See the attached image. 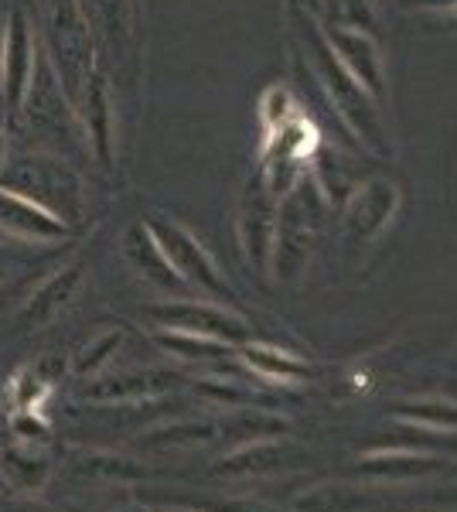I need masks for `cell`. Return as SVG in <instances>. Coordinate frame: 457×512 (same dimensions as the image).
Here are the masks:
<instances>
[{
	"label": "cell",
	"instance_id": "cell-1",
	"mask_svg": "<svg viewBox=\"0 0 457 512\" xmlns=\"http://www.w3.org/2000/svg\"><path fill=\"white\" fill-rule=\"evenodd\" d=\"M0 185L38 202L41 209L65 219L69 226H76L82 212H86V188H82L79 171L62 158L24 154L18 161H7L0 168Z\"/></svg>",
	"mask_w": 457,
	"mask_h": 512
},
{
	"label": "cell",
	"instance_id": "cell-2",
	"mask_svg": "<svg viewBox=\"0 0 457 512\" xmlns=\"http://www.w3.org/2000/svg\"><path fill=\"white\" fill-rule=\"evenodd\" d=\"M147 229H151L157 246H161L164 256L171 260V267L178 270V277L185 280L188 287H198V291L215 297V301H232V291L226 287V280H222L209 250H205L185 226H178V222H171V219H151Z\"/></svg>",
	"mask_w": 457,
	"mask_h": 512
},
{
	"label": "cell",
	"instance_id": "cell-3",
	"mask_svg": "<svg viewBox=\"0 0 457 512\" xmlns=\"http://www.w3.org/2000/svg\"><path fill=\"white\" fill-rule=\"evenodd\" d=\"M304 35H307V41H311V52H314V62H318V72H321L324 86H328V93L338 99L342 113H345L348 120H352V127L359 130V134L369 140L372 147L386 151V147H382V127H379L376 110H372V103L365 99V93L359 89V82L352 79V72H348L345 65L338 62L335 55H331L328 41L318 35V28H311V24H307Z\"/></svg>",
	"mask_w": 457,
	"mask_h": 512
},
{
	"label": "cell",
	"instance_id": "cell-4",
	"mask_svg": "<svg viewBox=\"0 0 457 512\" xmlns=\"http://www.w3.org/2000/svg\"><path fill=\"white\" fill-rule=\"evenodd\" d=\"M38 41L31 31L28 14L14 7L7 14V28H4V55H0V96H4L7 110L21 113L24 99L31 93V82L38 72Z\"/></svg>",
	"mask_w": 457,
	"mask_h": 512
},
{
	"label": "cell",
	"instance_id": "cell-5",
	"mask_svg": "<svg viewBox=\"0 0 457 512\" xmlns=\"http://www.w3.org/2000/svg\"><path fill=\"white\" fill-rule=\"evenodd\" d=\"M144 318H151L164 332L202 335V338H215V342H222V345H236L249 335L243 318H236L226 308H215V304H202V301L154 304V308L144 311Z\"/></svg>",
	"mask_w": 457,
	"mask_h": 512
},
{
	"label": "cell",
	"instance_id": "cell-6",
	"mask_svg": "<svg viewBox=\"0 0 457 512\" xmlns=\"http://www.w3.org/2000/svg\"><path fill=\"white\" fill-rule=\"evenodd\" d=\"M0 233L21 239V243L35 246H52L72 236V226L65 219L52 216L48 209H41L38 202L24 198L11 188L0 185Z\"/></svg>",
	"mask_w": 457,
	"mask_h": 512
},
{
	"label": "cell",
	"instance_id": "cell-7",
	"mask_svg": "<svg viewBox=\"0 0 457 512\" xmlns=\"http://www.w3.org/2000/svg\"><path fill=\"white\" fill-rule=\"evenodd\" d=\"M76 117L86 127V140L89 151L96 154V161L103 168H113L116 158V117H113V99H110V86H106L103 72L93 69V76L86 79V89L76 99Z\"/></svg>",
	"mask_w": 457,
	"mask_h": 512
},
{
	"label": "cell",
	"instance_id": "cell-8",
	"mask_svg": "<svg viewBox=\"0 0 457 512\" xmlns=\"http://www.w3.org/2000/svg\"><path fill=\"white\" fill-rule=\"evenodd\" d=\"M277 195L270 192L267 175H256V181L249 185L246 202H243V219H239V233H243L246 253L256 267H267L270 260V246H273V229H277Z\"/></svg>",
	"mask_w": 457,
	"mask_h": 512
},
{
	"label": "cell",
	"instance_id": "cell-9",
	"mask_svg": "<svg viewBox=\"0 0 457 512\" xmlns=\"http://www.w3.org/2000/svg\"><path fill=\"white\" fill-rule=\"evenodd\" d=\"M82 284V263H69V267H58L52 277L41 280L35 287V294L24 301L18 325L21 328H45L69 308V301L76 297Z\"/></svg>",
	"mask_w": 457,
	"mask_h": 512
},
{
	"label": "cell",
	"instance_id": "cell-10",
	"mask_svg": "<svg viewBox=\"0 0 457 512\" xmlns=\"http://www.w3.org/2000/svg\"><path fill=\"white\" fill-rule=\"evenodd\" d=\"M123 250H127V260L134 263V267L144 274L151 284L164 287V291H178V287H188L185 280L178 277V270L171 267V260L164 256V250L157 246V239L151 236V229H147V222H134V226L127 229V236H123Z\"/></svg>",
	"mask_w": 457,
	"mask_h": 512
},
{
	"label": "cell",
	"instance_id": "cell-11",
	"mask_svg": "<svg viewBox=\"0 0 457 512\" xmlns=\"http://www.w3.org/2000/svg\"><path fill=\"white\" fill-rule=\"evenodd\" d=\"M328 28V45L335 48V55H342L338 62L352 72V79H362L372 96L382 99V62L376 48H372V41H365L348 28H338V24H328Z\"/></svg>",
	"mask_w": 457,
	"mask_h": 512
},
{
	"label": "cell",
	"instance_id": "cell-12",
	"mask_svg": "<svg viewBox=\"0 0 457 512\" xmlns=\"http://www.w3.org/2000/svg\"><path fill=\"white\" fill-rule=\"evenodd\" d=\"M174 386V373L168 369H140V373H123L99 379V383L86 386L82 396L96 403H116V400H144V396H157Z\"/></svg>",
	"mask_w": 457,
	"mask_h": 512
},
{
	"label": "cell",
	"instance_id": "cell-13",
	"mask_svg": "<svg viewBox=\"0 0 457 512\" xmlns=\"http://www.w3.org/2000/svg\"><path fill=\"white\" fill-rule=\"evenodd\" d=\"M48 478V458L38 454L35 448H24V444H14V448L0 451V482L14 492H41Z\"/></svg>",
	"mask_w": 457,
	"mask_h": 512
},
{
	"label": "cell",
	"instance_id": "cell-14",
	"mask_svg": "<svg viewBox=\"0 0 457 512\" xmlns=\"http://www.w3.org/2000/svg\"><path fill=\"white\" fill-rule=\"evenodd\" d=\"M243 359L263 379H270V383H294V379H301L307 373V366H304L301 359H297V355L280 352V349H273V345H260V342L246 345Z\"/></svg>",
	"mask_w": 457,
	"mask_h": 512
},
{
	"label": "cell",
	"instance_id": "cell-15",
	"mask_svg": "<svg viewBox=\"0 0 457 512\" xmlns=\"http://www.w3.org/2000/svg\"><path fill=\"white\" fill-rule=\"evenodd\" d=\"M48 393H52V383H48V379L41 376L35 366L18 369L14 379H11V403H14V410H31V414H41Z\"/></svg>",
	"mask_w": 457,
	"mask_h": 512
},
{
	"label": "cell",
	"instance_id": "cell-16",
	"mask_svg": "<svg viewBox=\"0 0 457 512\" xmlns=\"http://www.w3.org/2000/svg\"><path fill=\"white\" fill-rule=\"evenodd\" d=\"M434 465H437L434 458H420V454L410 451H389V454L382 451L365 458V472L369 475H423Z\"/></svg>",
	"mask_w": 457,
	"mask_h": 512
},
{
	"label": "cell",
	"instance_id": "cell-17",
	"mask_svg": "<svg viewBox=\"0 0 457 512\" xmlns=\"http://www.w3.org/2000/svg\"><path fill=\"white\" fill-rule=\"evenodd\" d=\"M157 342L168 352L181 355V359H219V355L229 352V345L215 342V338H202V335H185V332H157Z\"/></svg>",
	"mask_w": 457,
	"mask_h": 512
},
{
	"label": "cell",
	"instance_id": "cell-18",
	"mask_svg": "<svg viewBox=\"0 0 457 512\" xmlns=\"http://www.w3.org/2000/svg\"><path fill=\"white\" fill-rule=\"evenodd\" d=\"M120 345H123V332H116V328H110V332H103V335H96L93 342L86 345L79 355H76V376H93L99 373V369L106 366V362L113 359L116 352H120Z\"/></svg>",
	"mask_w": 457,
	"mask_h": 512
},
{
	"label": "cell",
	"instance_id": "cell-19",
	"mask_svg": "<svg viewBox=\"0 0 457 512\" xmlns=\"http://www.w3.org/2000/svg\"><path fill=\"white\" fill-rule=\"evenodd\" d=\"M273 461H277V448H270V444H253V448L229 454V458L222 461L219 472L222 475H249V472H263V468H270Z\"/></svg>",
	"mask_w": 457,
	"mask_h": 512
},
{
	"label": "cell",
	"instance_id": "cell-20",
	"mask_svg": "<svg viewBox=\"0 0 457 512\" xmlns=\"http://www.w3.org/2000/svg\"><path fill=\"white\" fill-rule=\"evenodd\" d=\"M359 506H362V499H355L348 489H318L297 502L301 512H355Z\"/></svg>",
	"mask_w": 457,
	"mask_h": 512
},
{
	"label": "cell",
	"instance_id": "cell-21",
	"mask_svg": "<svg viewBox=\"0 0 457 512\" xmlns=\"http://www.w3.org/2000/svg\"><path fill=\"white\" fill-rule=\"evenodd\" d=\"M212 431H215L212 424H178L147 434V444H154V448H164V444H202L209 441Z\"/></svg>",
	"mask_w": 457,
	"mask_h": 512
},
{
	"label": "cell",
	"instance_id": "cell-22",
	"mask_svg": "<svg viewBox=\"0 0 457 512\" xmlns=\"http://www.w3.org/2000/svg\"><path fill=\"white\" fill-rule=\"evenodd\" d=\"M403 417L420 420L437 431H457V407L454 403H420V407H406Z\"/></svg>",
	"mask_w": 457,
	"mask_h": 512
},
{
	"label": "cell",
	"instance_id": "cell-23",
	"mask_svg": "<svg viewBox=\"0 0 457 512\" xmlns=\"http://www.w3.org/2000/svg\"><path fill=\"white\" fill-rule=\"evenodd\" d=\"M14 434H18L21 441H41V437H48V424L41 420V414L14 410Z\"/></svg>",
	"mask_w": 457,
	"mask_h": 512
},
{
	"label": "cell",
	"instance_id": "cell-24",
	"mask_svg": "<svg viewBox=\"0 0 457 512\" xmlns=\"http://www.w3.org/2000/svg\"><path fill=\"white\" fill-rule=\"evenodd\" d=\"M7 164V134H4V127H0V168Z\"/></svg>",
	"mask_w": 457,
	"mask_h": 512
},
{
	"label": "cell",
	"instance_id": "cell-25",
	"mask_svg": "<svg viewBox=\"0 0 457 512\" xmlns=\"http://www.w3.org/2000/svg\"><path fill=\"white\" fill-rule=\"evenodd\" d=\"M4 28H7V18H4V11H0V55H4Z\"/></svg>",
	"mask_w": 457,
	"mask_h": 512
},
{
	"label": "cell",
	"instance_id": "cell-26",
	"mask_svg": "<svg viewBox=\"0 0 457 512\" xmlns=\"http://www.w3.org/2000/svg\"><path fill=\"white\" fill-rule=\"evenodd\" d=\"M427 4H454V0H427Z\"/></svg>",
	"mask_w": 457,
	"mask_h": 512
},
{
	"label": "cell",
	"instance_id": "cell-27",
	"mask_svg": "<svg viewBox=\"0 0 457 512\" xmlns=\"http://www.w3.org/2000/svg\"><path fill=\"white\" fill-rule=\"evenodd\" d=\"M161 512H191V509H161Z\"/></svg>",
	"mask_w": 457,
	"mask_h": 512
},
{
	"label": "cell",
	"instance_id": "cell-28",
	"mask_svg": "<svg viewBox=\"0 0 457 512\" xmlns=\"http://www.w3.org/2000/svg\"><path fill=\"white\" fill-rule=\"evenodd\" d=\"M4 7H7V0H0V11H4Z\"/></svg>",
	"mask_w": 457,
	"mask_h": 512
},
{
	"label": "cell",
	"instance_id": "cell-29",
	"mask_svg": "<svg viewBox=\"0 0 457 512\" xmlns=\"http://www.w3.org/2000/svg\"><path fill=\"white\" fill-rule=\"evenodd\" d=\"M79 4H86V0H79Z\"/></svg>",
	"mask_w": 457,
	"mask_h": 512
}]
</instances>
